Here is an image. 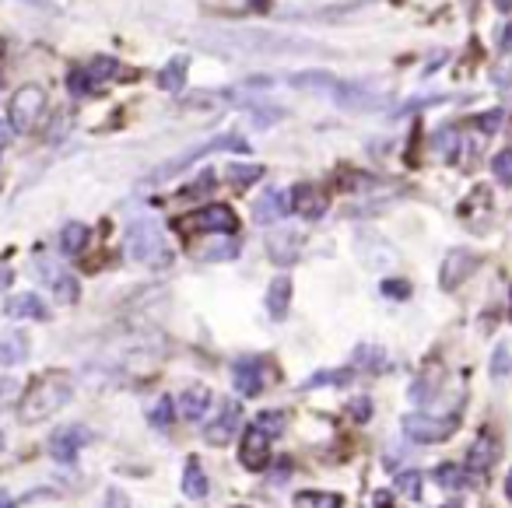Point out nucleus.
<instances>
[{"instance_id":"obj_1","label":"nucleus","mask_w":512,"mask_h":508,"mask_svg":"<svg viewBox=\"0 0 512 508\" xmlns=\"http://www.w3.org/2000/svg\"><path fill=\"white\" fill-rule=\"evenodd\" d=\"M71 400H74L71 379L60 372H50V375H43V379L32 382V389L22 396V421L39 424V421H46V417L60 414Z\"/></svg>"},{"instance_id":"obj_2","label":"nucleus","mask_w":512,"mask_h":508,"mask_svg":"<svg viewBox=\"0 0 512 508\" xmlns=\"http://www.w3.org/2000/svg\"><path fill=\"white\" fill-rule=\"evenodd\" d=\"M127 253H130V260L148 263V267H162V263H169L165 235L151 218H137L127 225Z\"/></svg>"},{"instance_id":"obj_3","label":"nucleus","mask_w":512,"mask_h":508,"mask_svg":"<svg viewBox=\"0 0 512 508\" xmlns=\"http://www.w3.org/2000/svg\"><path fill=\"white\" fill-rule=\"evenodd\" d=\"M214 151H242V155H246L249 144L242 141L239 134H218V137H211V141H204V144H197V148H190L186 155H176V158H169L165 165H158V169L148 176V183H165V179L179 176V172H186L193 162H200V158L214 155Z\"/></svg>"},{"instance_id":"obj_4","label":"nucleus","mask_w":512,"mask_h":508,"mask_svg":"<svg viewBox=\"0 0 512 508\" xmlns=\"http://www.w3.org/2000/svg\"><path fill=\"white\" fill-rule=\"evenodd\" d=\"M221 43L228 50H239V53H313L316 46L309 43H295V39H281L271 36V32H228Z\"/></svg>"},{"instance_id":"obj_5","label":"nucleus","mask_w":512,"mask_h":508,"mask_svg":"<svg viewBox=\"0 0 512 508\" xmlns=\"http://www.w3.org/2000/svg\"><path fill=\"white\" fill-rule=\"evenodd\" d=\"M400 428H404V435L414 438V442H442V438H449L460 428V414H442V417L404 414L400 417Z\"/></svg>"},{"instance_id":"obj_6","label":"nucleus","mask_w":512,"mask_h":508,"mask_svg":"<svg viewBox=\"0 0 512 508\" xmlns=\"http://www.w3.org/2000/svg\"><path fill=\"white\" fill-rule=\"evenodd\" d=\"M179 228H186V232L235 235L239 232V218H235V211L228 204H207V207H200V211L186 214V218L179 221Z\"/></svg>"},{"instance_id":"obj_7","label":"nucleus","mask_w":512,"mask_h":508,"mask_svg":"<svg viewBox=\"0 0 512 508\" xmlns=\"http://www.w3.org/2000/svg\"><path fill=\"white\" fill-rule=\"evenodd\" d=\"M46 109V92L39 85H25L15 92V99H11V113H8V123L15 134H25V130H32L39 123V116H43Z\"/></svg>"},{"instance_id":"obj_8","label":"nucleus","mask_w":512,"mask_h":508,"mask_svg":"<svg viewBox=\"0 0 512 508\" xmlns=\"http://www.w3.org/2000/svg\"><path fill=\"white\" fill-rule=\"evenodd\" d=\"M242 428V407H239V400H225L221 403V410H218V417L214 421H207V428H204V438L211 445H228V442H235V431Z\"/></svg>"},{"instance_id":"obj_9","label":"nucleus","mask_w":512,"mask_h":508,"mask_svg":"<svg viewBox=\"0 0 512 508\" xmlns=\"http://www.w3.org/2000/svg\"><path fill=\"white\" fill-rule=\"evenodd\" d=\"M477 263H481V260H477V253H470V249H449L446 260H442V270H439L442 291L460 288V284L477 270Z\"/></svg>"},{"instance_id":"obj_10","label":"nucleus","mask_w":512,"mask_h":508,"mask_svg":"<svg viewBox=\"0 0 512 508\" xmlns=\"http://www.w3.org/2000/svg\"><path fill=\"white\" fill-rule=\"evenodd\" d=\"M88 438H92V431H88V428H81V424H64V428L53 431L50 456L57 459V463H74V459H78V452L85 449Z\"/></svg>"},{"instance_id":"obj_11","label":"nucleus","mask_w":512,"mask_h":508,"mask_svg":"<svg viewBox=\"0 0 512 508\" xmlns=\"http://www.w3.org/2000/svg\"><path fill=\"white\" fill-rule=\"evenodd\" d=\"M36 270L43 274V284L53 291V295L60 298V302H67V305L78 302L81 288H78V281H74V277L67 274V270H60L57 263H53V260H43V256L36 260Z\"/></svg>"},{"instance_id":"obj_12","label":"nucleus","mask_w":512,"mask_h":508,"mask_svg":"<svg viewBox=\"0 0 512 508\" xmlns=\"http://www.w3.org/2000/svg\"><path fill=\"white\" fill-rule=\"evenodd\" d=\"M239 459H242V466H246V470H253V473L264 470L267 459H271V438L249 424L246 435H242V445H239Z\"/></svg>"},{"instance_id":"obj_13","label":"nucleus","mask_w":512,"mask_h":508,"mask_svg":"<svg viewBox=\"0 0 512 508\" xmlns=\"http://www.w3.org/2000/svg\"><path fill=\"white\" fill-rule=\"evenodd\" d=\"M334 99L341 109H351V113H365V109H376L383 106V95H376L369 85H358V81H351V85H337L334 88Z\"/></svg>"},{"instance_id":"obj_14","label":"nucleus","mask_w":512,"mask_h":508,"mask_svg":"<svg viewBox=\"0 0 512 508\" xmlns=\"http://www.w3.org/2000/svg\"><path fill=\"white\" fill-rule=\"evenodd\" d=\"M323 211H327V197H323L316 186H295V190L288 193V214L316 221V218H323Z\"/></svg>"},{"instance_id":"obj_15","label":"nucleus","mask_w":512,"mask_h":508,"mask_svg":"<svg viewBox=\"0 0 512 508\" xmlns=\"http://www.w3.org/2000/svg\"><path fill=\"white\" fill-rule=\"evenodd\" d=\"M232 386L239 396H260L264 393V365L256 358H239L232 365Z\"/></svg>"},{"instance_id":"obj_16","label":"nucleus","mask_w":512,"mask_h":508,"mask_svg":"<svg viewBox=\"0 0 512 508\" xmlns=\"http://www.w3.org/2000/svg\"><path fill=\"white\" fill-rule=\"evenodd\" d=\"M285 214H288V193L278 190V186H267L264 197L253 204L256 225H274V221L285 218Z\"/></svg>"},{"instance_id":"obj_17","label":"nucleus","mask_w":512,"mask_h":508,"mask_svg":"<svg viewBox=\"0 0 512 508\" xmlns=\"http://www.w3.org/2000/svg\"><path fill=\"white\" fill-rule=\"evenodd\" d=\"M292 277H274L271 281V288H267V298H264V305H267V312H271V319H285L288 316V309H292Z\"/></svg>"},{"instance_id":"obj_18","label":"nucleus","mask_w":512,"mask_h":508,"mask_svg":"<svg viewBox=\"0 0 512 508\" xmlns=\"http://www.w3.org/2000/svg\"><path fill=\"white\" fill-rule=\"evenodd\" d=\"M32 344H29V333L22 330H11L0 337V368H15L29 358Z\"/></svg>"},{"instance_id":"obj_19","label":"nucleus","mask_w":512,"mask_h":508,"mask_svg":"<svg viewBox=\"0 0 512 508\" xmlns=\"http://www.w3.org/2000/svg\"><path fill=\"white\" fill-rule=\"evenodd\" d=\"M495 459H498L495 438L481 435V438H477V442L467 449V463H463V470H467V473H488L491 466H495Z\"/></svg>"},{"instance_id":"obj_20","label":"nucleus","mask_w":512,"mask_h":508,"mask_svg":"<svg viewBox=\"0 0 512 508\" xmlns=\"http://www.w3.org/2000/svg\"><path fill=\"white\" fill-rule=\"evenodd\" d=\"M211 389L207 386H190L183 396H179V414L186 417V421H204L207 410H211Z\"/></svg>"},{"instance_id":"obj_21","label":"nucleus","mask_w":512,"mask_h":508,"mask_svg":"<svg viewBox=\"0 0 512 508\" xmlns=\"http://www.w3.org/2000/svg\"><path fill=\"white\" fill-rule=\"evenodd\" d=\"M4 312H8L11 319H50V309H46V302L39 295H32V291H25V295H15L8 305H4Z\"/></svg>"},{"instance_id":"obj_22","label":"nucleus","mask_w":512,"mask_h":508,"mask_svg":"<svg viewBox=\"0 0 512 508\" xmlns=\"http://www.w3.org/2000/svg\"><path fill=\"white\" fill-rule=\"evenodd\" d=\"M186 71H190V60H186V57H172L169 64L158 71V88H162V92H169V95L183 92Z\"/></svg>"},{"instance_id":"obj_23","label":"nucleus","mask_w":512,"mask_h":508,"mask_svg":"<svg viewBox=\"0 0 512 508\" xmlns=\"http://www.w3.org/2000/svg\"><path fill=\"white\" fill-rule=\"evenodd\" d=\"M288 85L292 88H309V92H330L334 95V88L341 85V81L334 78L330 71H299L288 78Z\"/></svg>"},{"instance_id":"obj_24","label":"nucleus","mask_w":512,"mask_h":508,"mask_svg":"<svg viewBox=\"0 0 512 508\" xmlns=\"http://www.w3.org/2000/svg\"><path fill=\"white\" fill-rule=\"evenodd\" d=\"M207 491H211V484H207V473L200 470L197 459H186V473H183V494L186 498H207Z\"/></svg>"},{"instance_id":"obj_25","label":"nucleus","mask_w":512,"mask_h":508,"mask_svg":"<svg viewBox=\"0 0 512 508\" xmlns=\"http://www.w3.org/2000/svg\"><path fill=\"white\" fill-rule=\"evenodd\" d=\"M299 246H302V239L299 235H292V232H281V235H274L271 239V260L274 263H295V256H299Z\"/></svg>"},{"instance_id":"obj_26","label":"nucleus","mask_w":512,"mask_h":508,"mask_svg":"<svg viewBox=\"0 0 512 508\" xmlns=\"http://www.w3.org/2000/svg\"><path fill=\"white\" fill-rule=\"evenodd\" d=\"M88 225H81V221H67L64 232H60V249H64L67 256H78L81 249L88 246Z\"/></svg>"},{"instance_id":"obj_27","label":"nucleus","mask_w":512,"mask_h":508,"mask_svg":"<svg viewBox=\"0 0 512 508\" xmlns=\"http://www.w3.org/2000/svg\"><path fill=\"white\" fill-rule=\"evenodd\" d=\"M467 470H460L456 463H439L435 466V473H432V480L439 487H446V491H460L463 484H467V477H463Z\"/></svg>"},{"instance_id":"obj_28","label":"nucleus","mask_w":512,"mask_h":508,"mask_svg":"<svg viewBox=\"0 0 512 508\" xmlns=\"http://www.w3.org/2000/svg\"><path fill=\"white\" fill-rule=\"evenodd\" d=\"M256 179H264V165H246V162H239V165H228V183L232 186H253Z\"/></svg>"},{"instance_id":"obj_29","label":"nucleus","mask_w":512,"mask_h":508,"mask_svg":"<svg viewBox=\"0 0 512 508\" xmlns=\"http://www.w3.org/2000/svg\"><path fill=\"white\" fill-rule=\"evenodd\" d=\"M235 256H239V242H235L232 235H221L218 242H211V246L204 249V260H211V263L235 260Z\"/></svg>"},{"instance_id":"obj_30","label":"nucleus","mask_w":512,"mask_h":508,"mask_svg":"<svg viewBox=\"0 0 512 508\" xmlns=\"http://www.w3.org/2000/svg\"><path fill=\"white\" fill-rule=\"evenodd\" d=\"M253 428L264 431L267 438H278L281 431H285V414H281V410H260L256 421H253Z\"/></svg>"},{"instance_id":"obj_31","label":"nucleus","mask_w":512,"mask_h":508,"mask_svg":"<svg viewBox=\"0 0 512 508\" xmlns=\"http://www.w3.org/2000/svg\"><path fill=\"white\" fill-rule=\"evenodd\" d=\"M421 484H425V477H421L418 470H400L397 473V487L404 491L407 501H421Z\"/></svg>"},{"instance_id":"obj_32","label":"nucleus","mask_w":512,"mask_h":508,"mask_svg":"<svg viewBox=\"0 0 512 508\" xmlns=\"http://www.w3.org/2000/svg\"><path fill=\"white\" fill-rule=\"evenodd\" d=\"M172 414H176V403H172V396H162V400L155 403V410L148 414V421H151V428H158V431H165L172 424Z\"/></svg>"},{"instance_id":"obj_33","label":"nucleus","mask_w":512,"mask_h":508,"mask_svg":"<svg viewBox=\"0 0 512 508\" xmlns=\"http://www.w3.org/2000/svg\"><path fill=\"white\" fill-rule=\"evenodd\" d=\"M85 71H88V78H92V85H95V81H106V78H113V74L120 71V64H116L113 57H95L92 64L85 67Z\"/></svg>"},{"instance_id":"obj_34","label":"nucleus","mask_w":512,"mask_h":508,"mask_svg":"<svg viewBox=\"0 0 512 508\" xmlns=\"http://www.w3.org/2000/svg\"><path fill=\"white\" fill-rule=\"evenodd\" d=\"M509 372H512V351H509V344H498L495 354H491V375L505 379Z\"/></svg>"},{"instance_id":"obj_35","label":"nucleus","mask_w":512,"mask_h":508,"mask_svg":"<svg viewBox=\"0 0 512 508\" xmlns=\"http://www.w3.org/2000/svg\"><path fill=\"white\" fill-rule=\"evenodd\" d=\"M491 172H495L498 183H512V148L498 151V155L491 158Z\"/></svg>"},{"instance_id":"obj_36","label":"nucleus","mask_w":512,"mask_h":508,"mask_svg":"<svg viewBox=\"0 0 512 508\" xmlns=\"http://www.w3.org/2000/svg\"><path fill=\"white\" fill-rule=\"evenodd\" d=\"M299 501H306L309 508H341V494H299Z\"/></svg>"},{"instance_id":"obj_37","label":"nucleus","mask_w":512,"mask_h":508,"mask_svg":"<svg viewBox=\"0 0 512 508\" xmlns=\"http://www.w3.org/2000/svg\"><path fill=\"white\" fill-rule=\"evenodd\" d=\"M67 88H71V95H88V92H92V78H88V71L74 67V71L67 74Z\"/></svg>"},{"instance_id":"obj_38","label":"nucleus","mask_w":512,"mask_h":508,"mask_svg":"<svg viewBox=\"0 0 512 508\" xmlns=\"http://www.w3.org/2000/svg\"><path fill=\"white\" fill-rule=\"evenodd\" d=\"M278 120H285V109H278V106L253 109V127H274Z\"/></svg>"},{"instance_id":"obj_39","label":"nucleus","mask_w":512,"mask_h":508,"mask_svg":"<svg viewBox=\"0 0 512 508\" xmlns=\"http://www.w3.org/2000/svg\"><path fill=\"white\" fill-rule=\"evenodd\" d=\"M348 379H351V372H320V375H313V379L306 382V389H313V386H344Z\"/></svg>"},{"instance_id":"obj_40","label":"nucleus","mask_w":512,"mask_h":508,"mask_svg":"<svg viewBox=\"0 0 512 508\" xmlns=\"http://www.w3.org/2000/svg\"><path fill=\"white\" fill-rule=\"evenodd\" d=\"M477 127H481L484 134H495V130L502 127V109H491V113L477 116Z\"/></svg>"},{"instance_id":"obj_41","label":"nucleus","mask_w":512,"mask_h":508,"mask_svg":"<svg viewBox=\"0 0 512 508\" xmlns=\"http://www.w3.org/2000/svg\"><path fill=\"white\" fill-rule=\"evenodd\" d=\"M348 410L355 414V421H369V417H372V400H369V396H358V400L348 403Z\"/></svg>"},{"instance_id":"obj_42","label":"nucleus","mask_w":512,"mask_h":508,"mask_svg":"<svg viewBox=\"0 0 512 508\" xmlns=\"http://www.w3.org/2000/svg\"><path fill=\"white\" fill-rule=\"evenodd\" d=\"M18 382L15 379H8V375H0V407H4V403H11L18 396Z\"/></svg>"},{"instance_id":"obj_43","label":"nucleus","mask_w":512,"mask_h":508,"mask_svg":"<svg viewBox=\"0 0 512 508\" xmlns=\"http://www.w3.org/2000/svg\"><path fill=\"white\" fill-rule=\"evenodd\" d=\"M383 295L407 298V295H411V284H407V281H383Z\"/></svg>"},{"instance_id":"obj_44","label":"nucleus","mask_w":512,"mask_h":508,"mask_svg":"<svg viewBox=\"0 0 512 508\" xmlns=\"http://www.w3.org/2000/svg\"><path fill=\"white\" fill-rule=\"evenodd\" d=\"M372 508H393V494L390 491H376V494H372Z\"/></svg>"},{"instance_id":"obj_45","label":"nucleus","mask_w":512,"mask_h":508,"mask_svg":"<svg viewBox=\"0 0 512 508\" xmlns=\"http://www.w3.org/2000/svg\"><path fill=\"white\" fill-rule=\"evenodd\" d=\"M11 281H15V270H11L8 263H0V291H8Z\"/></svg>"},{"instance_id":"obj_46","label":"nucleus","mask_w":512,"mask_h":508,"mask_svg":"<svg viewBox=\"0 0 512 508\" xmlns=\"http://www.w3.org/2000/svg\"><path fill=\"white\" fill-rule=\"evenodd\" d=\"M11 134H15V130H11V123H8V120H0V151H4V148L11 144Z\"/></svg>"},{"instance_id":"obj_47","label":"nucleus","mask_w":512,"mask_h":508,"mask_svg":"<svg viewBox=\"0 0 512 508\" xmlns=\"http://www.w3.org/2000/svg\"><path fill=\"white\" fill-rule=\"evenodd\" d=\"M109 508H130V505H127V494L109 491Z\"/></svg>"},{"instance_id":"obj_48","label":"nucleus","mask_w":512,"mask_h":508,"mask_svg":"<svg viewBox=\"0 0 512 508\" xmlns=\"http://www.w3.org/2000/svg\"><path fill=\"white\" fill-rule=\"evenodd\" d=\"M498 46H502V53H512V22L505 25V32H502V43H498Z\"/></svg>"},{"instance_id":"obj_49","label":"nucleus","mask_w":512,"mask_h":508,"mask_svg":"<svg viewBox=\"0 0 512 508\" xmlns=\"http://www.w3.org/2000/svg\"><path fill=\"white\" fill-rule=\"evenodd\" d=\"M22 4H32L39 11H53V0H22Z\"/></svg>"},{"instance_id":"obj_50","label":"nucleus","mask_w":512,"mask_h":508,"mask_svg":"<svg viewBox=\"0 0 512 508\" xmlns=\"http://www.w3.org/2000/svg\"><path fill=\"white\" fill-rule=\"evenodd\" d=\"M491 4H495L498 11H512V0H491Z\"/></svg>"},{"instance_id":"obj_51","label":"nucleus","mask_w":512,"mask_h":508,"mask_svg":"<svg viewBox=\"0 0 512 508\" xmlns=\"http://www.w3.org/2000/svg\"><path fill=\"white\" fill-rule=\"evenodd\" d=\"M505 494L512 498V470H509V477H505Z\"/></svg>"},{"instance_id":"obj_52","label":"nucleus","mask_w":512,"mask_h":508,"mask_svg":"<svg viewBox=\"0 0 512 508\" xmlns=\"http://www.w3.org/2000/svg\"><path fill=\"white\" fill-rule=\"evenodd\" d=\"M439 508H463L460 501H446V505H439Z\"/></svg>"},{"instance_id":"obj_53","label":"nucleus","mask_w":512,"mask_h":508,"mask_svg":"<svg viewBox=\"0 0 512 508\" xmlns=\"http://www.w3.org/2000/svg\"><path fill=\"white\" fill-rule=\"evenodd\" d=\"M0 508H11V501H8V498H4V494H0Z\"/></svg>"},{"instance_id":"obj_54","label":"nucleus","mask_w":512,"mask_h":508,"mask_svg":"<svg viewBox=\"0 0 512 508\" xmlns=\"http://www.w3.org/2000/svg\"><path fill=\"white\" fill-rule=\"evenodd\" d=\"M0 452H4V431H0Z\"/></svg>"}]
</instances>
